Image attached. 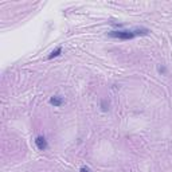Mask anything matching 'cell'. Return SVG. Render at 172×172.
<instances>
[{
    "label": "cell",
    "instance_id": "cell-2",
    "mask_svg": "<svg viewBox=\"0 0 172 172\" xmlns=\"http://www.w3.org/2000/svg\"><path fill=\"white\" fill-rule=\"evenodd\" d=\"M35 145L38 147L39 151H46L47 147H48L46 137H43V136H38V137L35 139Z\"/></svg>",
    "mask_w": 172,
    "mask_h": 172
},
{
    "label": "cell",
    "instance_id": "cell-5",
    "mask_svg": "<svg viewBox=\"0 0 172 172\" xmlns=\"http://www.w3.org/2000/svg\"><path fill=\"white\" fill-rule=\"evenodd\" d=\"M101 109L104 110V112H108L109 110V102L106 101V100H102L101 101Z\"/></svg>",
    "mask_w": 172,
    "mask_h": 172
},
{
    "label": "cell",
    "instance_id": "cell-3",
    "mask_svg": "<svg viewBox=\"0 0 172 172\" xmlns=\"http://www.w3.org/2000/svg\"><path fill=\"white\" fill-rule=\"evenodd\" d=\"M63 102H65V100L61 96H54V97H51L50 98V104L51 105H54V106H62Z\"/></svg>",
    "mask_w": 172,
    "mask_h": 172
},
{
    "label": "cell",
    "instance_id": "cell-7",
    "mask_svg": "<svg viewBox=\"0 0 172 172\" xmlns=\"http://www.w3.org/2000/svg\"><path fill=\"white\" fill-rule=\"evenodd\" d=\"M159 73H161V74H165V73H167V69H165L164 66L159 67Z\"/></svg>",
    "mask_w": 172,
    "mask_h": 172
},
{
    "label": "cell",
    "instance_id": "cell-4",
    "mask_svg": "<svg viewBox=\"0 0 172 172\" xmlns=\"http://www.w3.org/2000/svg\"><path fill=\"white\" fill-rule=\"evenodd\" d=\"M61 53H62V47H57L55 50L51 53L50 55H48V59H53V58H57L58 55H61Z\"/></svg>",
    "mask_w": 172,
    "mask_h": 172
},
{
    "label": "cell",
    "instance_id": "cell-6",
    "mask_svg": "<svg viewBox=\"0 0 172 172\" xmlns=\"http://www.w3.org/2000/svg\"><path fill=\"white\" fill-rule=\"evenodd\" d=\"M79 172H92V170H90L89 167H86V165H83V167H81Z\"/></svg>",
    "mask_w": 172,
    "mask_h": 172
},
{
    "label": "cell",
    "instance_id": "cell-1",
    "mask_svg": "<svg viewBox=\"0 0 172 172\" xmlns=\"http://www.w3.org/2000/svg\"><path fill=\"white\" fill-rule=\"evenodd\" d=\"M149 30L148 28H137V30H118V31H110L108 32V37L116 38V39L121 40H131L133 38L142 37V35H148Z\"/></svg>",
    "mask_w": 172,
    "mask_h": 172
}]
</instances>
